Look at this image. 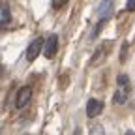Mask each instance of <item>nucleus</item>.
Here are the masks:
<instances>
[{
    "label": "nucleus",
    "mask_w": 135,
    "mask_h": 135,
    "mask_svg": "<svg viewBox=\"0 0 135 135\" xmlns=\"http://www.w3.org/2000/svg\"><path fill=\"white\" fill-rule=\"evenodd\" d=\"M118 84H120V86H124L126 90H128V84H129V79H128V75H118Z\"/></svg>",
    "instance_id": "9d476101"
},
{
    "label": "nucleus",
    "mask_w": 135,
    "mask_h": 135,
    "mask_svg": "<svg viewBox=\"0 0 135 135\" xmlns=\"http://www.w3.org/2000/svg\"><path fill=\"white\" fill-rule=\"evenodd\" d=\"M68 4V0H53V8L55 9H60L62 6H66Z\"/></svg>",
    "instance_id": "9b49d317"
},
{
    "label": "nucleus",
    "mask_w": 135,
    "mask_h": 135,
    "mask_svg": "<svg viewBox=\"0 0 135 135\" xmlns=\"http://www.w3.org/2000/svg\"><path fill=\"white\" fill-rule=\"evenodd\" d=\"M101 111H103V101H99V99H88V103H86V114L90 116V118H94V116H98Z\"/></svg>",
    "instance_id": "39448f33"
},
{
    "label": "nucleus",
    "mask_w": 135,
    "mask_h": 135,
    "mask_svg": "<svg viewBox=\"0 0 135 135\" xmlns=\"http://www.w3.org/2000/svg\"><path fill=\"white\" fill-rule=\"evenodd\" d=\"M0 21H2V25H8V23L11 21V15H9L8 4H2V8H0Z\"/></svg>",
    "instance_id": "0eeeda50"
},
{
    "label": "nucleus",
    "mask_w": 135,
    "mask_h": 135,
    "mask_svg": "<svg viewBox=\"0 0 135 135\" xmlns=\"http://www.w3.org/2000/svg\"><path fill=\"white\" fill-rule=\"evenodd\" d=\"M126 9H128V11H133V9H135V0H128Z\"/></svg>",
    "instance_id": "f8f14e48"
},
{
    "label": "nucleus",
    "mask_w": 135,
    "mask_h": 135,
    "mask_svg": "<svg viewBox=\"0 0 135 135\" xmlns=\"http://www.w3.org/2000/svg\"><path fill=\"white\" fill-rule=\"evenodd\" d=\"M43 43H45V41H43L41 38H36V40H34V41L28 45V49H26V60H28V62H34V60L38 58L41 47H45Z\"/></svg>",
    "instance_id": "f03ea898"
},
{
    "label": "nucleus",
    "mask_w": 135,
    "mask_h": 135,
    "mask_svg": "<svg viewBox=\"0 0 135 135\" xmlns=\"http://www.w3.org/2000/svg\"><path fill=\"white\" fill-rule=\"evenodd\" d=\"M56 51H58V36H56V34H51V36L47 38V41H45L43 55H45V58L51 60V58H55Z\"/></svg>",
    "instance_id": "f257e3e1"
},
{
    "label": "nucleus",
    "mask_w": 135,
    "mask_h": 135,
    "mask_svg": "<svg viewBox=\"0 0 135 135\" xmlns=\"http://www.w3.org/2000/svg\"><path fill=\"white\" fill-rule=\"evenodd\" d=\"M126 135H135V133H133V131H128V133H126Z\"/></svg>",
    "instance_id": "ddd939ff"
},
{
    "label": "nucleus",
    "mask_w": 135,
    "mask_h": 135,
    "mask_svg": "<svg viewBox=\"0 0 135 135\" xmlns=\"http://www.w3.org/2000/svg\"><path fill=\"white\" fill-rule=\"evenodd\" d=\"M111 41L109 43H103V45H99L96 51H94V55H92V66H99L101 62L105 60V56H107V53H109V49H111Z\"/></svg>",
    "instance_id": "20e7f679"
},
{
    "label": "nucleus",
    "mask_w": 135,
    "mask_h": 135,
    "mask_svg": "<svg viewBox=\"0 0 135 135\" xmlns=\"http://www.w3.org/2000/svg\"><path fill=\"white\" fill-rule=\"evenodd\" d=\"M88 135H105L103 126H101V124H92V126H90V133H88Z\"/></svg>",
    "instance_id": "1a4fd4ad"
},
{
    "label": "nucleus",
    "mask_w": 135,
    "mask_h": 135,
    "mask_svg": "<svg viewBox=\"0 0 135 135\" xmlns=\"http://www.w3.org/2000/svg\"><path fill=\"white\" fill-rule=\"evenodd\" d=\"M113 99H114V103H118V105L126 103V101H128V90H118Z\"/></svg>",
    "instance_id": "6e6552de"
},
{
    "label": "nucleus",
    "mask_w": 135,
    "mask_h": 135,
    "mask_svg": "<svg viewBox=\"0 0 135 135\" xmlns=\"http://www.w3.org/2000/svg\"><path fill=\"white\" fill-rule=\"evenodd\" d=\"M32 98V88L30 86H23L19 92H17V98H15V107L17 109H23L28 105V101Z\"/></svg>",
    "instance_id": "7ed1b4c3"
},
{
    "label": "nucleus",
    "mask_w": 135,
    "mask_h": 135,
    "mask_svg": "<svg viewBox=\"0 0 135 135\" xmlns=\"http://www.w3.org/2000/svg\"><path fill=\"white\" fill-rule=\"evenodd\" d=\"M111 9H113L111 2H109V0H103V2L99 4V8H98V17H99V21H107L109 15H111Z\"/></svg>",
    "instance_id": "423d86ee"
}]
</instances>
